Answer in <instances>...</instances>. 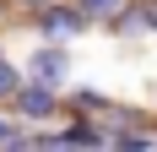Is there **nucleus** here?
I'll return each mask as SVG.
<instances>
[{
  "label": "nucleus",
  "mask_w": 157,
  "mask_h": 152,
  "mask_svg": "<svg viewBox=\"0 0 157 152\" xmlns=\"http://www.w3.org/2000/svg\"><path fill=\"white\" fill-rule=\"evenodd\" d=\"M27 22H33V33H38V38H49V44H76L81 33H92V22L81 16L76 0H49L44 11H33Z\"/></svg>",
  "instance_id": "1"
},
{
  "label": "nucleus",
  "mask_w": 157,
  "mask_h": 152,
  "mask_svg": "<svg viewBox=\"0 0 157 152\" xmlns=\"http://www.w3.org/2000/svg\"><path fill=\"white\" fill-rule=\"evenodd\" d=\"M11 109H16V120L44 125V120H54V114L65 109V92H60V87H44V82H33V76H22V87H16Z\"/></svg>",
  "instance_id": "2"
},
{
  "label": "nucleus",
  "mask_w": 157,
  "mask_h": 152,
  "mask_svg": "<svg viewBox=\"0 0 157 152\" xmlns=\"http://www.w3.org/2000/svg\"><path fill=\"white\" fill-rule=\"evenodd\" d=\"M27 76L33 82H44V87H71V44H49L38 38V49L27 54Z\"/></svg>",
  "instance_id": "3"
},
{
  "label": "nucleus",
  "mask_w": 157,
  "mask_h": 152,
  "mask_svg": "<svg viewBox=\"0 0 157 152\" xmlns=\"http://www.w3.org/2000/svg\"><path fill=\"white\" fill-rule=\"evenodd\" d=\"M109 33H114V38H141V33H146V11H141V0H130L125 11L109 22Z\"/></svg>",
  "instance_id": "4"
},
{
  "label": "nucleus",
  "mask_w": 157,
  "mask_h": 152,
  "mask_svg": "<svg viewBox=\"0 0 157 152\" xmlns=\"http://www.w3.org/2000/svg\"><path fill=\"white\" fill-rule=\"evenodd\" d=\"M76 6H81V16H87L92 27H109L114 16H119V11L130 6V0H76Z\"/></svg>",
  "instance_id": "5"
},
{
  "label": "nucleus",
  "mask_w": 157,
  "mask_h": 152,
  "mask_svg": "<svg viewBox=\"0 0 157 152\" xmlns=\"http://www.w3.org/2000/svg\"><path fill=\"white\" fill-rule=\"evenodd\" d=\"M22 76H27L22 65L0 54V103H11V98H16V87H22Z\"/></svg>",
  "instance_id": "6"
},
{
  "label": "nucleus",
  "mask_w": 157,
  "mask_h": 152,
  "mask_svg": "<svg viewBox=\"0 0 157 152\" xmlns=\"http://www.w3.org/2000/svg\"><path fill=\"white\" fill-rule=\"evenodd\" d=\"M49 0H11V11H22V16H33V11H44Z\"/></svg>",
  "instance_id": "7"
},
{
  "label": "nucleus",
  "mask_w": 157,
  "mask_h": 152,
  "mask_svg": "<svg viewBox=\"0 0 157 152\" xmlns=\"http://www.w3.org/2000/svg\"><path fill=\"white\" fill-rule=\"evenodd\" d=\"M11 136H16V120H11V114H0V147H11Z\"/></svg>",
  "instance_id": "8"
},
{
  "label": "nucleus",
  "mask_w": 157,
  "mask_h": 152,
  "mask_svg": "<svg viewBox=\"0 0 157 152\" xmlns=\"http://www.w3.org/2000/svg\"><path fill=\"white\" fill-rule=\"evenodd\" d=\"M141 11H146V33H157V0H141Z\"/></svg>",
  "instance_id": "9"
},
{
  "label": "nucleus",
  "mask_w": 157,
  "mask_h": 152,
  "mask_svg": "<svg viewBox=\"0 0 157 152\" xmlns=\"http://www.w3.org/2000/svg\"><path fill=\"white\" fill-rule=\"evenodd\" d=\"M6 11H11V0H0V16H6Z\"/></svg>",
  "instance_id": "10"
},
{
  "label": "nucleus",
  "mask_w": 157,
  "mask_h": 152,
  "mask_svg": "<svg viewBox=\"0 0 157 152\" xmlns=\"http://www.w3.org/2000/svg\"><path fill=\"white\" fill-rule=\"evenodd\" d=\"M0 54H6V49H0Z\"/></svg>",
  "instance_id": "11"
}]
</instances>
